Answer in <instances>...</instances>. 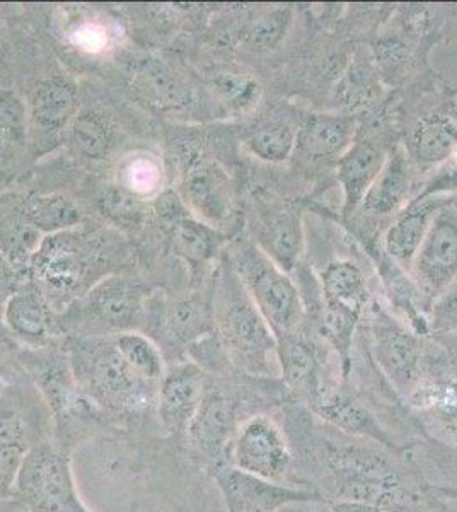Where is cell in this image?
I'll return each instance as SVG.
<instances>
[{
	"instance_id": "6da1fadb",
	"label": "cell",
	"mask_w": 457,
	"mask_h": 512,
	"mask_svg": "<svg viewBox=\"0 0 457 512\" xmlns=\"http://www.w3.org/2000/svg\"><path fill=\"white\" fill-rule=\"evenodd\" d=\"M118 251L108 234L79 231L76 227L45 236L26 275L52 308H67L108 277V268Z\"/></svg>"
},
{
	"instance_id": "7a4b0ae2",
	"label": "cell",
	"mask_w": 457,
	"mask_h": 512,
	"mask_svg": "<svg viewBox=\"0 0 457 512\" xmlns=\"http://www.w3.org/2000/svg\"><path fill=\"white\" fill-rule=\"evenodd\" d=\"M215 332L229 362L253 376H277L278 340L236 274L227 255L212 287Z\"/></svg>"
},
{
	"instance_id": "3957f363",
	"label": "cell",
	"mask_w": 457,
	"mask_h": 512,
	"mask_svg": "<svg viewBox=\"0 0 457 512\" xmlns=\"http://www.w3.org/2000/svg\"><path fill=\"white\" fill-rule=\"evenodd\" d=\"M227 258L261 315L272 326L275 337L299 332L306 318V306L292 275L249 239L234 241Z\"/></svg>"
},
{
	"instance_id": "277c9868",
	"label": "cell",
	"mask_w": 457,
	"mask_h": 512,
	"mask_svg": "<svg viewBox=\"0 0 457 512\" xmlns=\"http://www.w3.org/2000/svg\"><path fill=\"white\" fill-rule=\"evenodd\" d=\"M72 371L81 390L99 407L111 412L139 410L151 402L154 384L147 383L123 361L115 344H79Z\"/></svg>"
},
{
	"instance_id": "5b68a950",
	"label": "cell",
	"mask_w": 457,
	"mask_h": 512,
	"mask_svg": "<svg viewBox=\"0 0 457 512\" xmlns=\"http://www.w3.org/2000/svg\"><path fill=\"white\" fill-rule=\"evenodd\" d=\"M328 463L338 501L364 502L393 512H406L415 502L393 466L371 449L330 446Z\"/></svg>"
},
{
	"instance_id": "8992f818",
	"label": "cell",
	"mask_w": 457,
	"mask_h": 512,
	"mask_svg": "<svg viewBox=\"0 0 457 512\" xmlns=\"http://www.w3.org/2000/svg\"><path fill=\"white\" fill-rule=\"evenodd\" d=\"M321 292L319 330L342 359L343 369L350 366L353 333L369 306V289L364 270L347 258L326 263L318 277Z\"/></svg>"
},
{
	"instance_id": "52a82bcc",
	"label": "cell",
	"mask_w": 457,
	"mask_h": 512,
	"mask_svg": "<svg viewBox=\"0 0 457 512\" xmlns=\"http://www.w3.org/2000/svg\"><path fill=\"white\" fill-rule=\"evenodd\" d=\"M12 495L26 512H89L77 494L69 461L48 443L29 449Z\"/></svg>"
},
{
	"instance_id": "ba28073f",
	"label": "cell",
	"mask_w": 457,
	"mask_h": 512,
	"mask_svg": "<svg viewBox=\"0 0 457 512\" xmlns=\"http://www.w3.org/2000/svg\"><path fill=\"white\" fill-rule=\"evenodd\" d=\"M371 338L377 366L394 390L408 398L427 379L422 338L379 304L371 308Z\"/></svg>"
},
{
	"instance_id": "9c48e42d",
	"label": "cell",
	"mask_w": 457,
	"mask_h": 512,
	"mask_svg": "<svg viewBox=\"0 0 457 512\" xmlns=\"http://www.w3.org/2000/svg\"><path fill=\"white\" fill-rule=\"evenodd\" d=\"M180 161V197L191 216L212 227L226 224L232 216L234 195L231 178L214 159L197 147L186 144L178 151Z\"/></svg>"
},
{
	"instance_id": "30bf717a",
	"label": "cell",
	"mask_w": 457,
	"mask_h": 512,
	"mask_svg": "<svg viewBox=\"0 0 457 512\" xmlns=\"http://www.w3.org/2000/svg\"><path fill=\"white\" fill-rule=\"evenodd\" d=\"M408 274L430 308L456 282L457 210L452 198L435 216Z\"/></svg>"
},
{
	"instance_id": "8fae6325",
	"label": "cell",
	"mask_w": 457,
	"mask_h": 512,
	"mask_svg": "<svg viewBox=\"0 0 457 512\" xmlns=\"http://www.w3.org/2000/svg\"><path fill=\"white\" fill-rule=\"evenodd\" d=\"M292 465L284 432L267 415H255L239 425L232 441V466L253 477L282 483Z\"/></svg>"
},
{
	"instance_id": "7c38bea8",
	"label": "cell",
	"mask_w": 457,
	"mask_h": 512,
	"mask_svg": "<svg viewBox=\"0 0 457 512\" xmlns=\"http://www.w3.org/2000/svg\"><path fill=\"white\" fill-rule=\"evenodd\" d=\"M82 315L94 332H134L144 315V294L134 282L108 275L82 297Z\"/></svg>"
},
{
	"instance_id": "4fadbf2b",
	"label": "cell",
	"mask_w": 457,
	"mask_h": 512,
	"mask_svg": "<svg viewBox=\"0 0 457 512\" xmlns=\"http://www.w3.org/2000/svg\"><path fill=\"white\" fill-rule=\"evenodd\" d=\"M451 198L447 195H417L400 210L382 239V251L403 270H410L435 216Z\"/></svg>"
},
{
	"instance_id": "5bb4252c",
	"label": "cell",
	"mask_w": 457,
	"mask_h": 512,
	"mask_svg": "<svg viewBox=\"0 0 457 512\" xmlns=\"http://www.w3.org/2000/svg\"><path fill=\"white\" fill-rule=\"evenodd\" d=\"M238 400L224 388H207L197 412L191 419L186 436L200 453L217 458L236 436L238 427Z\"/></svg>"
},
{
	"instance_id": "9a60e30c",
	"label": "cell",
	"mask_w": 457,
	"mask_h": 512,
	"mask_svg": "<svg viewBox=\"0 0 457 512\" xmlns=\"http://www.w3.org/2000/svg\"><path fill=\"white\" fill-rule=\"evenodd\" d=\"M205 383L197 364L186 362L174 367L159 386V419L169 434L185 436L202 400Z\"/></svg>"
},
{
	"instance_id": "2e32d148",
	"label": "cell",
	"mask_w": 457,
	"mask_h": 512,
	"mask_svg": "<svg viewBox=\"0 0 457 512\" xmlns=\"http://www.w3.org/2000/svg\"><path fill=\"white\" fill-rule=\"evenodd\" d=\"M217 483L229 512H277L285 502L294 501L307 492L253 477L234 466L219 468Z\"/></svg>"
},
{
	"instance_id": "e0dca14e",
	"label": "cell",
	"mask_w": 457,
	"mask_h": 512,
	"mask_svg": "<svg viewBox=\"0 0 457 512\" xmlns=\"http://www.w3.org/2000/svg\"><path fill=\"white\" fill-rule=\"evenodd\" d=\"M388 156L389 152L377 146L376 142L355 139L350 149L336 161V180L342 187V214L345 219L360 209Z\"/></svg>"
},
{
	"instance_id": "ac0fdd59",
	"label": "cell",
	"mask_w": 457,
	"mask_h": 512,
	"mask_svg": "<svg viewBox=\"0 0 457 512\" xmlns=\"http://www.w3.org/2000/svg\"><path fill=\"white\" fill-rule=\"evenodd\" d=\"M277 340L280 374L290 390L309 405L330 386L324 378L318 349L301 330Z\"/></svg>"
},
{
	"instance_id": "d6986e66",
	"label": "cell",
	"mask_w": 457,
	"mask_h": 512,
	"mask_svg": "<svg viewBox=\"0 0 457 512\" xmlns=\"http://www.w3.org/2000/svg\"><path fill=\"white\" fill-rule=\"evenodd\" d=\"M256 245L287 274L297 272L306 248L301 210L296 207L267 210L261 217Z\"/></svg>"
},
{
	"instance_id": "ffe728a7",
	"label": "cell",
	"mask_w": 457,
	"mask_h": 512,
	"mask_svg": "<svg viewBox=\"0 0 457 512\" xmlns=\"http://www.w3.org/2000/svg\"><path fill=\"white\" fill-rule=\"evenodd\" d=\"M357 125L352 117L316 113L297 127L296 151L313 161H338L355 142Z\"/></svg>"
},
{
	"instance_id": "44dd1931",
	"label": "cell",
	"mask_w": 457,
	"mask_h": 512,
	"mask_svg": "<svg viewBox=\"0 0 457 512\" xmlns=\"http://www.w3.org/2000/svg\"><path fill=\"white\" fill-rule=\"evenodd\" d=\"M309 408L324 422L350 436L369 437L376 443L394 448L388 432L382 429L371 410L347 391L328 386L318 398L309 403Z\"/></svg>"
},
{
	"instance_id": "7402d4cb",
	"label": "cell",
	"mask_w": 457,
	"mask_h": 512,
	"mask_svg": "<svg viewBox=\"0 0 457 512\" xmlns=\"http://www.w3.org/2000/svg\"><path fill=\"white\" fill-rule=\"evenodd\" d=\"M161 330L168 344L186 352L215 335L212 294L185 297L169 304L162 315Z\"/></svg>"
},
{
	"instance_id": "603a6c76",
	"label": "cell",
	"mask_w": 457,
	"mask_h": 512,
	"mask_svg": "<svg viewBox=\"0 0 457 512\" xmlns=\"http://www.w3.org/2000/svg\"><path fill=\"white\" fill-rule=\"evenodd\" d=\"M413 166L403 149L389 152L386 164L365 195L360 210L374 217L396 216L411 200Z\"/></svg>"
},
{
	"instance_id": "cb8c5ba5",
	"label": "cell",
	"mask_w": 457,
	"mask_h": 512,
	"mask_svg": "<svg viewBox=\"0 0 457 512\" xmlns=\"http://www.w3.org/2000/svg\"><path fill=\"white\" fill-rule=\"evenodd\" d=\"M4 320L14 335L29 344H43L52 332V306L40 289L28 280L26 284H19L7 299Z\"/></svg>"
},
{
	"instance_id": "d4e9b609",
	"label": "cell",
	"mask_w": 457,
	"mask_h": 512,
	"mask_svg": "<svg viewBox=\"0 0 457 512\" xmlns=\"http://www.w3.org/2000/svg\"><path fill=\"white\" fill-rule=\"evenodd\" d=\"M43 234L26 219L21 198H0V253L16 274H26Z\"/></svg>"
},
{
	"instance_id": "484cf974",
	"label": "cell",
	"mask_w": 457,
	"mask_h": 512,
	"mask_svg": "<svg viewBox=\"0 0 457 512\" xmlns=\"http://www.w3.org/2000/svg\"><path fill=\"white\" fill-rule=\"evenodd\" d=\"M29 122L45 132H60L77 113V89L65 77L41 79L29 96Z\"/></svg>"
},
{
	"instance_id": "4316f807",
	"label": "cell",
	"mask_w": 457,
	"mask_h": 512,
	"mask_svg": "<svg viewBox=\"0 0 457 512\" xmlns=\"http://www.w3.org/2000/svg\"><path fill=\"white\" fill-rule=\"evenodd\" d=\"M222 243L224 236L220 231L197 217H183L169 227L171 251L190 267L193 277L203 274V270L214 262Z\"/></svg>"
},
{
	"instance_id": "83f0119b",
	"label": "cell",
	"mask_w": 457,
	"mask_h": 512,
	"mask_svg": "<svg viewBox=\"0 0 457 512\" xmlns=\"http://www.w3.org/2000/svg\"><path fill=\"white\" fill-rule=\"evenodd\" d=\"M411 161L423 166L447 164L457 156V122L447 115L420 118L410 137Z\"/></svg>"
},
{
	"instance_id": "f1b7e54d",
	"label": "cell",
	"mask_w": 457,
	"mask_h": 512,
	"mask_svg": "<svg viewBox=\"0 0 457 512\" xmlns=\"http://www.w3.org/2000/svg\"><path fill=\"white\" fill-rule=\"evenodd\" d=\"M406 400L418 414L427 417L435 429L457 444L456 379H425Z\"/></svg>"
},
{
	"instance_id": "f546056e",
	"label": "cell",
	"mask_w": 457,
	"mask_h": 512,
	"mask_svg": "<svg viewBox=\"0 0 457 512\" xmlns=\"http://www.w3.org/2000/svg\"><path fill=\"white\" fill-rule=\"evenodd\" d=\"M205 81L215 101L231 113L251 111L260 101V81L238 65H212L205 72Z\"/></svg>"
},
{
	"instance_id": "4dcf8cb0",
	"label": "cell",
	"mask_w": 457,
	"mask_h": 512,
	"mask_svg": "<svg viewBox=\"0 0 457 512\" xmlns=\"http://www.w3.org/2000/svg\"><path fill=\"white\" fill-rule=\"evenodd\" d=\"M134 86L161 108H181L190 101V88L161 60L140 62L134 72Z\"/></svg>"
},
{
	"instance_id": "1f68e13d",
	"label": "cell",
	"mask_w": 457,
	"mask_h": 512,
	"mask_svg": "<svg viewBox=\"0 0 457 512\" xmlns=\"http://www.w3.org/2000/svg\"><path fill=\"white\" fill-rule=\"evenodd\" d=\"M21 209L26 219L41 234L47 236L76 229L82 222V210L79 209V205L62 193L23 197Z\"/></svg>"
},
{
	"instance_id": "d6a6232c",
	"label": "cell",
	"mask_w": 457,
	"mask_h": 512,
	"mask_svg": "<svg viewBox=\"0 0 457 512\" xmlns=\"http://www.w3.org/2000/svg\"><path fill=\"white\" fill-rule=\"evenodd\" d=\"M248 151L265 163L280 164L296 152L297 127L282 120L258 125L244 140Z\"/></svg>"
},
{
	"instance_id": "836d02e7",
	"label": "cell",
	"mask_w": 457,
	"mask_h": 512,
	"mask_svg": "<svg viewBox=\"0 0 457 512\" xmlns=\"http://www.w3.org/2000/svg\"><path fill=\"white\" fill-rule=\"evenodd\" d=\"M70 139L84 158L99 161L110 154L115 135L106 118L93 111H81L70 123Z\"/></svg>"
},
{
	"instance_id": "e575fe53",
	"label": "cell",
	"mask_w": 457,
	"mask_h": 512,
	"mask_svg": "<svg viewBox=\"0 0 457 512\" xmlns=\"http://www.w3.org/2000/svg\"><path fill=\"white\" fill-rule=\"evenodd\" d=\"M113 344L118 354L122 355L123 361L147 383H161L166 376L162 354L149 338L140 333L128 332L118 335Z\"/></svg>"
},
{
	"instance_id": "d590c367",
	"label": "cell",
	"mask_w": 457,
	"mask_h": 512,
	"mask_svg": "<svg viewBox=\"0 0 457 512\" xmlns=\"http://www.w3.org/2000/svg\"><path fill=\"white\" fill-rule=\"evenodd\" d=\"M292 26V11L289 7H277L272 11L261 12L244 28V47L256 53L277 50Z\"/></svg>"
},
{
	"instance_id": "8d00e7d4",
	"label": "cell",
	"mask_w": 457,
	"mask_h": 512,
	"mask_svg": "<svg viewBox=\"0 0 457 512\" xmlns=\"http://www.w3.org/2000/svg\"><path fill=\"white\" fill-rule=\"evenodd\" d=\"M36 362H40L36 366V379L48 396V400L55 408L69 410L74 405L76 390H81L72 367L64 364L62 357H55V355L38 359Z\"/></svg>"
},
{
	"instance_id": "74e56055",
	"label": "cell",
	"mask_w": 457,
	"mask_h": 512,
	"mask_svg": "<svg viewBox=\"0 0 457 512\" xmlns=\"http://www.w3.org/2000/svg\"><path fill=\"white\" fill-rule=\"evenodd\" d=\"M98 204L108 219L123 226H137L147 212L144 200L139 195L120 187L106 188L101 193Z\"/></svg>"
},
{
	"instance_id": "f35d334b",
	"label": "cell",
	"mask_w": 457,
	"mask_h": 512,
	"mask_svg": "<svg viewBox=\"0 0 457 512\" xmlns=\"http://www.w3.org/2000/svg\"><path fill=\"white\" fill-rule=\"evenodd\" d=\"M29 110L14 91H0V142L19 146L28 134Z\"/></svg>"
},
{
	"instance_id": "ab89813d",
	"label": "cell",
	"mask_w": 457,
	"mask_h": 512,
	"mask_svg": "<svg viewBox=\"0 0 457 512\" xmlns=\"http://www.w3.org/2000/svg\"><path fill=\"white\" fill-rule=\"evenodd\" d=\"M429 321L434 332H457V280L432 304Z\"/></svg>"
},
{
	"instance_id": "60d3db41",
	"label": "cell",
	"mask_w": 457,
	"mask_h": 512,
	"mask_svg": "<svg viewBox=\"0 0 457 512\" xmlns=\"http://www.w3.org/2000/svg\"><path fill=\"white\" fill-rule=\"evenodd\" d=\"M154 212L169 227L173 226L174 222L183 219V217L191 216L190 210L183 202V198L180 197V193L173 192V190H168V192H164L157 197Z\"/></svg>"
},
{
	"instance_id": "b9f144b4",
	"label": "cell",
	"mask_w": 457,
	"mask_h": 512,
	"mask_svg": "<svg viewBox=\"0 0 457 512\" xmlns=\"http://www.w3.org/2000/svg\"><path fill=\"white\" fill-rule=\"evenodd\" d=\"M277 512H333V502L326 501L318 492L307 490L294 501L285 502Z\"/></svg>"
},
{
	"instance_id": "7bdbcfd3",
	"label": "cell",
	"mask_w": 457,
	"mask_h": 512,
	"mask_svg": "<svg viewBox=\"0 0 457 512\" xmlns=\"http://www.w3.org/2000/svg\"><path fill=\"white\" fill-rule=\"evenodd\" d=\"M16 272L9 267L6 258L0 253V308H4L7 299L11 297L12 292L16 291V282H14Z\"/></svg>"
},
{
	"instance_id": "ee69618b",
	"label": "cell",
	"mask_w": 457,
	"mask_h": 512,
	"mask_svg": "<svg viewBox=\"0 0 457 512\" xmlns=\"http://www.w3.org/2000/svg\"><path fill=\"white\" fill-rule=\"evenodd\" d=\"M333 512H393L382 507L364 504V502L336 501L333 502Z\"/></svg>"
},
{
	"instance_id": "f6af8a7d",
	"label": "cell",
	"mask_w": 457,
	"mask_h": 512,
	"mask_svg": "<svg viewBox=\"0 0 457 512\" xmlns=\"http://www.w3.org/2000/svg\"><path fill=\"white\" fill-rule=\"evenodd\" d=\"M4 62V43H2V38H0V65Z\"/></svg>"
},
{
	"instance_id": "bcb514c9",
	"label": "cell",
	"mask_w": 457,
	"mask_h": 512,
	"mask_svg": "<svg viewBox=\"0 0 457 512\" xmlns=\"http://www.w3.org/2000/svg\"><path fill=\"white\" fill-rule=\"evenodd\" d=\"M452 204H454V207H456V210H457V197L452 198Z\"/></svg>"
}]
</instances>
